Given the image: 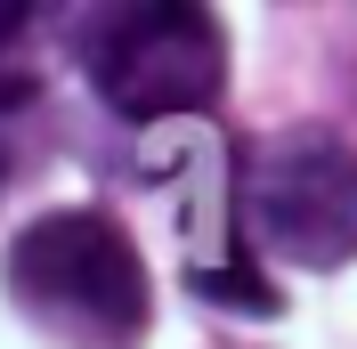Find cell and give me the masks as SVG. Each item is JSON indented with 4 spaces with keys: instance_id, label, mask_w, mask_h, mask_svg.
I'll list each match as a JSON object with an SVG mask.
<instances>
[{
    "instance_id": "6da1fadb",
    "label": "cell",
    "mask_w": 357,
    "mask_h": 349,
    "mask_svg": "<svg viewBox=\"0 0 357 349\" xmlns=\"http://www.w3.org/2000/svg\"><path fill=\"white\" fill-rule=\"evenodd\" d=\"M8 301L66 349H138L146 333V260L114 211H41L8 244Z\"/></svg>"
},
{
    "instance_id": "7a4b0ae2",
    "label": "cell",
    "mask_w": 357,
    "mask_h": 349,
    "mask_svg": "<svg viewBox=\"0 0 357 349\" xmlns=\"http://www.w3.org/2000/svg\"><path fill=\"white\" fill-rule=\"evenodd\" d=\"M73 66L130 122H195L227 82V41L203 8H82L66 24Z\"/></svg>"
},
{
    "instance_id": "3957f363",
    "label": "cell",
    "mask_w": 357,
    "mask_h": 349,
    "mask_svg": "<svg viewBox=\"0 0 357 349\" xmlns=\"http://www.w3.org/2000/svg\"><path fill=\"white\" fill-rule=\"evenodd\" d=\"M138 179L171 195V244H178V268H187V292L195 301H220V309H252L268 317L276 309V284L252 276L244 260V179L227 171V147L211 122H155L138 138Z\"/></svg>"
},
{
    "instance_id": "277c9868",
    "label": "cell",
    "mask_w": 357,
    "mask_h": 349,
    "mask_svg": "<svg viewBox=\"0 0 357 349\" xmlns=\"http://www.w3.org/2000/svg\"><path fill=\"white\" fill-rule=\"evenodd\" d=\"M244 219L292 268L357 260V147L341 131H276L244 163Z\"/></svg>"
}]
</instances>
